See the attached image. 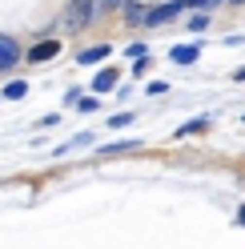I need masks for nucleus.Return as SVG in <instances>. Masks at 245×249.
Segmentation results:
<instances>
[{"label": "nucleus", "mask_w": 245, "mask_h": 249, "mask_svg": "<svg viewBox=\"0 0 245 249\" xmlns=\"http://www.w3.org/2000/svg\"><path fill=\"white\" fill-rule=\"evenodd\" d=\"M4 97H8V101H20V97H28V85H24V81H12V85L4 89Z\"/></svg>", "instance_id": "10"}, {"label": "nucleus", "mask_w": 245, "mask_h": 249, "mask_svg": "<svg viewBox=\"0 0 245 249\" xmlns=\"http://www.w3.org/2000/svg\"><path fill=\"white\" fill-rule=\"evenodd\" d=\"M209 124H213V117H197V121H185V124H181V129H177L173 137L181 141V137H193V133H201V129H209Z\"/></svg>", "instance_id": "7"}, {"label": "nucleus", "mask_w": 245, "mask_h": 249, "mask_svg": "<svg viewBox=\"0 0 245 249\" xmlns=\"http://www.w3.org/2000/svg\"><path fill=\"white\" fill-rule=\"evenodd\" d=\"M225 4H245V0H225Z\"/></svg>", "instance_id": "18"}, {"label": "nucleus", "mask_w": 245, "mask_h": 249, "mask_svg": "<svg viewBox=\"0 0 245 249\" xmlns=\"http://www.w3.org/2000/svg\"><path fill=\"white\" fill-rule=\"evenodd\" d=\"M109 89H117V65L93 76V92H109Z\"/></svg>", "instance_id": "5"}, {"label": "nucleus", "mask_w": 245, "mask_h": 249, "mask_svg": "<svg viewBox=\"0 0 245 249\" xmlns=\"http://www.w3.org/2000/svg\"><path fill=\"white\" fill-rule=\"evenodd\" d=\"M129 56L141 60V56H149V49H145V44H129Z\"/></svg>", "instance_id": "13"}, {"label": "nucleus", "mask_w": 245, "mask_h": 249, "mask_svg": "<svg viewBox=\"0 0 245 249\" xmlns=\"http://www.w3.org/2000/svg\"><path fill=\"white\" fill-rule=\"evenodd\" d=\"M97 17V0H69V8H65V17H60V24L72 28V33H81V28H88Z\"/></svg>", "instance_id": "1"}, {"label": "nucleus", "mask_w": 245, "mask_h": 249, "mask_svg": "<svg viewBox=\"0 0 245 249\" xmlns=\"http://www.w3.org/2000/svg\"><path fill=\"white\" fill-rule=\"evenodd\" d=\"M169 56H173V65H193V60L201 56V49H197V44H185V49H181V44H177Z\"/></svg>", "instance_id": "8"}, {"label": "nucleus", "mask_w": 245, "mask_h": 249, "mask_svg": "<svg viewBox=\"0 0 245 249\" xmlns=\"http://www.w3.org/2000/svg\"><path fill=\"white\" fill-rule=\"evenodd\" d=\"M121 8H125V20H129V24H141V20L149 17V4H129V0H125Z\"/></svg>", "instance_id": "9"}, {"label": "nucleus", "mask_w": 245, "mask_h": 249, "mask_svg": "<svg viewBox=\"0 0 245 249\" xmlns=\"http://www.w3.org/2000/svg\"><path fill=\"white\" fill-rule=\"evenodd\" d=\"M17 60H20L17 40H12V36H0V72H4V69H12Z\"/></svg>", "instance_id": "4"}, {"label": "nucleus", "mask_w": 245, "mask_h": 249, "mask_svg": "<svg viewBox=\"0 0 245 249\" xmlns=\"http://www.w3.org/2000/svg\"><path fill=\"white\" fill-rule=\"evenodd\" d=\"M177 12H181V0H169V4H161V8H149L145 24H149V28H157V24H165V20H173Z\"/></svg>", "instance_id": "3"}, {"label": "nucleus", "mask_w": 245, "mask_h": 249, "mask_svg": "<svg viewBox=\"0 0 245 249\" xmlns=\"http://www.w3.org/2000/svg\"><path fill=\"white\" fill-rule=\"evenodd\" d=\"M60 53V40H52V36H44V40H36L33 49H28V60L33 65H44V60H52Z\"/></svg>", "instance_id": "2"}, {"label": "nucleus", "mask_w": 245, "mask_h": 249, "mask_svg": "<svg viewBox=\"0 0 245 249\" xmlns=\"http://www.w3.org/2000/svg\"><path fill=\"white\" fill-rule=\"evenodd\" d=\"M233 81H245V69H237V72H233Z\"/></svg>", "instance_id": "15"}, {"label": "nucleus", "mask_w": 245, "mask_h": 249, "mask_svg": "<svg viewBox=\"0 0 245 249\" xmlns=\"http://www.w3.org/2000/svg\"><path fill=\"white\" fill-rule=\"evenodd\" d=\"M105 4H113V8H121V4H125V0H105Z\"/></svg>", "instance_id": "16"}, {"label": "nucleus", "mask_w": 245, "mask_h": 249, "mask_svg": "<svg viewBox=\"0 0 245 249\" xmlns=\"http://www.w3.org/2000/svg\"><path fill=\"white\" fill-rule=\"evenodd\" d=\"M217 4H225V0H205V8H217Z\"/></svg>", "instance_id": "14"}, {"label": "nucleus", "mask_w": 245, "mask_h": 249, "mask_svg": "<svg viewBox=\"0 0 245 249\" xmlns=\"http://www.w3.org/2000/svg\"><path fill=\"white\" fill-rule=\"evenodd\" d=\"M237 221H241V225H245V209H241V213H237Z\"/></svg>", "instance_id": "17"}, {"label": "nucleus", "mask_w": 245, "mask_h": 249, "mask_svg": "<svg viewBox=\"0 0 245 249\" xmlns=\"http://www.w3.org/2000/svg\"><path fill=\"white\" fill-rule=\"evenodd\" d=\"M125 149H137V141H117V145H105L101 153H125Z\"/></svg>", "instance_id": "11"}, {"label": "nucleus", "mask_w": 245, "mask_h": 249, "mask_svg": "<svg viewBox=\"0 0 245 249\" xmlns=\"http://www.w3.org/2000/svg\"><path fill=\"white\" fill-rule=\"evenodd\" d=\"M129 121H133V113H117V117L109 121V129H121V124H129Z\"/></svg>", "instance_id": "12"}, {"label": "nucleus", "mask_w": 245, "mask_h": 249, "mask_svg": "<svg viewBox=\"0 0 245 249\" xmlns=\"http://www.w3.org/2000/svg\"><path fill=\"white\" fill-rule=\"evenodd\" d=\"M109 53H113L109 44H93V49H85L81 56H76V65H97V60H105Z\"/></svg>", "instance_id": "6"}]
</instances>
